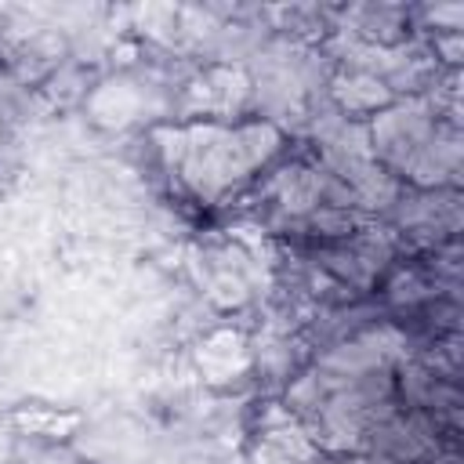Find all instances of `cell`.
Instances as JSON below:
<instances>
[{
	"mask_svg": "<svg viewBox=\"0 0 464 464\" xmlns=\"http://www.w3.org/2000/svg\"><path fill=\"white\" fill-rule=\"evenodd\" d=\"M170 120H210L232 123L257 112V80L243 62L214 58L196 65L170 91Z\"/></svg>",
	"mask_w": 464,
	"mask_h": 464,
	"instance_id": "obj_2",
	"label": "cell"
},
{
	"mask_svg": "<svg viewBox=\"0 0 464 464\" xmlns=\"http://www.w3.org/2000/svg\"><path fill=\"white\" fill-rule=\"evenodd\" d=\"M145 138L174 192L203 210L225 207L257 188V181L290 156V130L265 112L232 123L163 120L149 127Z\"/></svg>",
	"mask_w": 464,
	"mask_h": 464,
	"instance_id": "obj_1",
	"label": "cell"
},
{
	"mask_svg": "<svg viewBox=\"0 0 464 464\" xmlns=\"http://www.w3.org/2000/svg\"><path fill=\"white\" fill-rule=\"evenodd\" d=\"M265 406L268 410L257 413V424L250 428L246 439L250 464H319L323 450L315 446L304 420L283 402H265Z\"/></svg>",
	"mask_w": 464,
	"mask_h": 464,
	"instance_id": "obj_6",
	"label": "cell"
},
{
	"mask_svg": "<svg viewBox=\"0 0 464 464\" xmlns=\"http://www.w3.org/2000/svg\"><path fill=\"white\" fill-rule=\"evenodd\" d=\"M4 141H7V120H4V112H0V149H4Z\"/></svg>",
	"mask_w": 464,
	"mask_h": 464,
	"instance_id": "obj_8",
	"label": "cell"
},
{
	"mask_svg": "<svg viewBox=\"0 0 464 464\" xmlns=\"http://www.w3.org/2000/svg\"><path fill=\"white\" fill-rule=\"evenodd\" d=\"M4 424L18 439H29L36 446H72L83 435L87 417L76 406H62L47 399H22L4 413Z\"/></svg>",
	"mask_w": 464,
	"mask_h": 464,
	"instance_id": "obj_7",
	"label": "cell"
},
{
	"mask_svg": "<svg viewBox=\"0 0 464 464\" xmlns=\"http://www.w3.org/2000/svg\"><path fill=\"white\" fill-rule=\"evenodd\" d=\"M83 120L102 134L149 130L167 120V109L156 105V91L134 72H109L94 80L80 98Z\"/></svg>",
	"mask_w": 464,
	"mask_h": 464,
	"instance_id": "obj_3",
	"label": "cell"
},
{
	"mask_svg": "<svg viewBox=\"0 0 464 464\" xmlns=\"http://www.w3.org/2000/svg\"><path fill=\"white\" fill-rule=\"evenodd\" d=\"M326 98H330V105L341 120L362 127L373 116H381L384 109H392L402 98V91L395 87L392 72H384V69L359 65V62H341L326 80Z\"/></svg>",
	"mask_w": 464,
	"mask_h": 464,
	"instance_id": "obj_5",
	"label": "cell"
},
{
	"mask_svg": "<svg viewBox=\"0 0 464 464\" xmlns=\"http://www.w3.org/2000/svg\"><path fill=\"white\" fill-rule=\"evenodd\" d=\"M192 370L210 392H239L257 377L261 348L243 323L218 319L192 341Z\"/></svg>",
	"mask_w": 464,
	"mask_h": 464,
	"instance_id": "obj_4",
	"label": "cell"
}]
</instances>
